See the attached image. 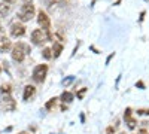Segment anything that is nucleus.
I'll return each instance as SVG.
<instances>
[{
  "mask_svg": "<svg viewBox=\"0 0 149 134\" xmlns=\"http://www.w3.org/2000/svg\"><path fill=\"white\" fill-rule=\"evenodd\" d=\"M60 100L63 101V103H70V101H73V94L69 92V91H64L63 94H61Z\"/></svg>",
  "mask_w": 149,
  "mask_h": 134,
  "instance_id": "f8f14e48",
  "label": "nucleus"
},
{
  "mask_svg": "<svg viewBox=\"0 0 149 134\" xmlns=\"http://www.w3.org/2000/svg\"><path fill=\"white\" fill-rule=\"evenodd\" d=\"M10 34H12V37H22V36L26 34V26H24V24H21V22L12 24Z\"/></svg>",
  "mask_w": 149,
  "mask_h": 134,
  "instance_id": "0eeeda50",
  "label": "nucleus"
},
{
  "mask_svg": "<svg viewBox=\"0 0 149 134\" xmlns=\"http://www.w3.org/2000/svg\"><path fill=\"white\" fill-rule=\"evenodd\" d=\"M9 10H10V8H9V5L8 3H0V15L2 17H6L8 14H9Z\"/></svg>",
  "mask_w": 149,
  "mask_h": 134,
  "instance_id": "ddd939ff",
  "label": "nucleus"
},
{
  "mask_svg": "<svg viewBox=\"0 0 149 134\" xmlns=\"http://www.w3.org/2000/svg\"><path fill=\"white\" fill-rule=\"evenodd\" d=\"M124 119H125V124H128V128H131V130L136 127V124H137L136 119L131 116V109L130 107H127L125 112H124Z\"/></svg>",
  "mask_w": 149,
  "mask_h": 134,
  "instance_id": "1a4fd4ad",
  "label": "nucleus"
},
{
  "mask_svg": "<svg viewBox=\"0 0 149 134\" xmlns=\"http://www.w3.org/2000/svg\"><path fill=\"white\" fill-rule=\"evenodd\" d=\"M52 39V36L49 31H45L42 28H36L31 31V42L37 46H40L42 43H45L46 40H51Z\"/></svg>",
  "mask_w": 149,
  "mask_h": 134,
  "instance_id": "f03ea898",
  "label": "nucleus"
},
{
  "mask_svg": "<svg viewBox=\"0 0 149 134\" xmlns=\"http://www.w3.org/2000/svg\"><path fill=\"white\" fill-rule=\"evenodd\" d=\"M86 92V88H82L79 92H78V99H82V97H84V94Z\"/></svg>",
  "mask_w": 149,
  "mask_h": 134,
  "instance_id": "f3484780",
  "label": "nucleus"
},
{
  "mask_svg": "<svg viewBox=\"0 0 149 134\" xmlns=\"http://www.w3.org/2000/svg\"><path fill=\"white\" fill-rule=\"evenodd\" d=\"M37 24H39L42 27V30H45V31H49V28H51V19L46 15V12H43L42 9L39 10V14H37Z\"/></svg>",
  "mask_w": 149,
  "mask_h": 134,
  "instance_id": "423d86ee",
  "label": "nucleus"
},
{
  "mask_svg": "<svg viewBox=\"0 0 149 134\" xmlns=\"http://www.w3.org/2000/svg\"><path fill=\"white\" fill-rule=\"evenodd\" d=\"M115 133V128L113 127H107L106 128V134H113Z\"/></svg>",
  "mask_w": 149,
  "mask_h": 134,
  "instance_id": "a211bd4d",
  "label": "nucleus"
},
{
  "mask_svg": "<svg viewBox=\"0 0 149 134\" xmlns=\"http://www.w3.org/2000/svg\"><path fill=\"white\" fill-rule=\"evenodd\" d=\"M51 51H52V57L54 58H58L61 55V52H63V45H61L60 42H54Z\"/></svg>",
  "mask_w": 149,
  "mask_h": 134,
  "instance_id": "9b49d317",
  "label": "nucleus"
},
{
  "mask_svg": "<svg viewBox=\"0 0 149 134\" xmlns=\"http://www.w3.org/2000/svg\"><path fill=\"white\" fill-rule=\"evenodd\" d=\"M3 33V28H2V24H0V34H2Z\"/></svg>",
  "mask_w": 149,
  "mask_h": 134,
  "instance_id": "5701e85b",
  "label": "nucleus"
},
{
  "mask_svg": "<svg viewBox=\"0 0 149 134\" xmlns=\"http://www.w3.org/2000/svg\"><path fill=\"white\" fill-rule=\"evenodd\" d=\"M0 91H2L3 94H10V91H12V90H10V85H9V83H3L2 88H0Z\"/></svg>",
  "mask_w": 149,
  "mask_h": 134,
  "instance_id": "dca6fc26",
  "label": "nucleus"
},
{
  "mask_svg": "<svg viewBox=\"0 0 149 134\" xmlns=\"http://www.w3.org/2000/svg\"><path fill=\"white\" fill-rule=\"evenodd\" d=\"M139 134H149V133H148L146 130H140V131H139Z\"/></svg>",
  "mask_w": 149,
  "mask_h": 134,
  "instance_id": "412c9836",
  "label": "nucleus"
},
{
  "mask_svg": "<svg viewBox=\"0 0 149 134\" xmlns=\"http://www.w3.org/2000/svg\"><path fill=\"white\" fill-rule=\"evenodd\" d=\"M34 92H36V88L33 87V85H26V88H24V94H22V99L26 100V101H29L31 97L34 95Z\"/></svg>",
  "mask_w": 149,
  "mask_h": 134,
  "instance_id": "9d476101",
  "label": "nucleus"
},
{
  "mask_svg": "<svg viewBox=\"0 0 149 134\" xmlns=\"http://www.w3.org/2000/svg\"><path fill=\"white\" fill-rule=\"evenodd\" d=\"M18 134H26V133H24V131H21V133H18Z\"/></svg>",
  "mask_w": 149,
  "mask_h": 134,
  "instance_id": "393cba45",
  "label": "nucleus"
},
{
  "mask_svg": "<svg viewBox=\"0 0 149 134\" xmlns=\"http://www.w3.org/2000/svg\"><path fill=\"white\" fill-rule=\"evenodd\" d=\"M46 73H48V66L46 64L36 66L34 70H33V79H34V82L42 83L45 81V78H46Z\"/></svg>",
  "mask_w": 149,
  "mask_h": 134,
  "instance_id": "20e7f679",
  "label": "nucleus"
},
{
  "mask_svg": "<svg viewBox=\"0 0 149 134\" xmlns=\"http://www.w3.org/2000/svg\"><path fill=\"white\" fill-rule=\"evenodd\" d=\"M42 57H43L45 60H51V58H52V51H51V48H43Z\"/></svg>",
  "mask_w": 149,
  "mask_h": 134,
  "instance_id": "4468645a",
  "label": "nucleus"
},
{
  "mask_svg": "<svg viewBox=\"0 0 149 134\" xmlns=\"http://www.w3.org/2000/svg\"><path fill=\"white\" fill-rule=\"evenodd\" d=\"M146 2H148V0H146Z\"/></svg>",
  "mask_w": 149,
  "mask_h": 134,
  "instance_id": "a878e982",
  "label": "nucleus"
},
{
  "mask_svg": "<svg viewBox=\"0 0 149 134\" xmlns=\"http://www.w3.org/2000/svg\"><path fill=\"white\" fill-rule=\"evenodd\" d=\"M136 87H139L140 90H143V88H145V85H143V82H137V83H136Z\"/></svg>",
  "mask_w": 149,
  "mask_h": 134,
  "instance_id": "aec40b11",
  "label": "nucleus"
},
{
  "mask_svg": "<svg viewBox=\"0 0 149 134\" xmlns=\"http://www.w3.org/2000/svg\"><path fill=\"white\" fill-rule=\"evenodd\" d=\"M3 2H5V3H14L15 0H3Z\"/></svg>",
  "mask_w": 149,
  "mask_h": 134,
  "instance_id": "4be33fe9",
  "label": "nucleus"
},
{
  "mask_svg": "<svg viewBox=\"0 0 149 134\" xmlns=\"http://www.w3.org/2000/svg\"><path fill=\"white\" fill-rule=\"evenodd\" d=\"M33 17H34V5H31V3L22 5V8L19 9L18 18H19L21 21H24V22H27V21H30Z\"/></svg>",
  "mask_w": 149,
  "mask_h": 134,
  "instance_id": "7ed1b4c3",
  "label": "nucleus"
},
{
  "mask_svg": "<svg viewBox=\"0 0 149 134\" xmlns=\"http://www.w3.org/2000/svg\"><path fill=\"white\" fill-rule=\"evenodd\" d=\"M0 106L6 112H14L17 109V101L10 97V94H5L2 97V100H0Z\"/></svg>",
  "mask_w": 149,
  "mask_h": 134,
  "instance_id": "39448f33",
  "label": "nucleus"
},
{
  "mask_svg": "<svg viewBox=\"0 0 149 134\" xmlns=\"http://www.w3.org/2000/svg\"><path fill=\"white\" fill-rule=\"evenodd\" d=\"M55 103H57V99L54 97V99H51L46 104H45V107H46V110H52V109L55 107Z\"/></svg>",
  "mask_w": 149,
  "mask_h": 134,
  "instance_id": "2eb2a0df",
  "label": "nucleus"
},
{
  "mask_svg": "<svg viewBox=\"0 0 149 134\" xmlns=\"http://www.w3.org/2000/svg\"><path fill=\"white\" fill-rule=\"evenodd\" d=\"M12 48V43H10V40H9V37H6V36L2 33L0 34V52H6V51H9Z\"/></svg>",
  "mask_w": 149,
  "mask_h": 134,
  "instance_id": "6e6552de",
  "label": "nucleus"
},
{
  "mask_svg": "<svg viewBox=\"0 0 149 134\" xmlns=\"http://www.w3.org/2000/svg\"><path fill=\"white\" fill-rule=\"evenodd\" d=\"M113 57H115V52H113V54H110V55L107 57V60H106V64H109V63H110V60L113 58Z\"/></svg>",
  "mask_w": 149,
  "mask_h": 134,
  "instance_id": "6ab92c4d",
  "label": "nucleus"
},
{
  "mask_svg": "<svg viewBox=\"0 0 149 134\" xmlns=\"http://www.w3.org/2000/svg\"><path fill=\"white\" fill-rule=\"evenodd\" d=\"M24 2H26V3H31V2H33V0H24Z\"/></svg>",
  "mask_w": 149,
  "mask_h": 134,
  "instance_id": "b1692460",
  "label": "nucleus"
},
{
  "mask_svg": "<svg viewBox=\"0 0 149 134\" xmlns=\"http://www.w3.org/2000/svg\"><path fill=\"white\" fill-rule=\"evenodd\" d=\"M29 52H31L30 46H27L26 43H17V45L12 46L10 55H12V60H14V61L22 63L24 58H26V54H29Z\"/></svg>",
  "mask_w": 149,
  "mask_h": 134,
  "instance_id": "f257e3e1",
  "label": "nucleus"
}]
</instances>
